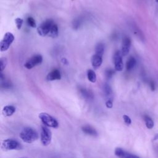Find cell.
Returning <instances> with one entry per match:
<instances>
[{"mask_svg": "<svg viewBox=\"0 0 158 158\" xmlns=\"http://www.w3.org/2000/svg\"><path fill=\"white\" fill-rule=\"evenodd\" d=\"M38 117L43 125L48 127L56 128L59 126V123L56 119L48 113L41 112L38 115Z\"/></svg>", "mask_w": 158, "mask_h": 158, "instance_id": "7a4b0ae2", "label": "cell"}, {"mask_svg": "<svg viewBox=\"0 0 158 158\" xmlns=\"http://www.w3.org/2000/svg\"><path fill=\"white\" fill-rule=\"evenodd\" d=\"M103 90H104V93L105 95L107 96H109L112 95V91L111 87L109 85H108L107 83H106L104 85Z\"/></svg>", "mask_w": 158, "mask_h": 158, "instance_id": "603a6c76", "label": "cell"}, {"mask_svg": "<svg viewBox=\"0 0 158 158\" xmlns=\"http://www.w3.org/2000/svg\"><path fill=\"white\" fill-rule=\"evenodd\" d=\"M144 120L145 121L146 126L148 129H151L154 127V122L152 118L148 115H144Z\"/></svg>", "mask_w": 158, "mask_h": 158, "instance_id": "44dd1931", "label": "cell"}, {"mask_svg": "<svg viewBox=\"0 0 158 158\" xmlns=\"http://www.w3.org/2000/svg\"><path fill=\"white\" fill-rule=\"evenodd\" d=\"M130 46H131V40L130 39V38L127 36L124 37L122 40V49H121V52L122 56H125L129 53Z\"/></svg>", "mask_w": 158, "mask_h": 158, "instance_id": "30bf717a", "label": "cell"}, {"mask_svg": "<svg viewBox=\"0 0 158 158\" xmlns=\"http://www.w3.org/2000/svg\"><path fill=\"white\" fill-rule=\"evenodd\" d=\"M19 158H27V157H19Z\"/></svg>", "mask_w": 158, "mask_h": 158, "instance_id": "836d02e7", "label": "cell"}, {"mask_svg": "<svg viewBox=\"0 0 158 158\" xmlns=\"http://www.w3.org/2000/svg\"><path fill=\"white\" fill-rule=\"evenodd\" d=\"M52 139V133L51 131L45 125L41 126V133H40V140L41 143L43 146L49 145Z\"/></svg>", "mask_w": 158, "mask_h": 158, "instance_id": "5b68a950", "label": "cell"}, {"mask_svg": "<svg viewBox=\"0 0 158 158\" xmlns=\"http://www.w3.org/2000/svg\"><path fill=\"white\" fill-rule=\"evenodd\" d=\"M1 148L5 151L20 150L22 149V146L18 141L15 139H6L2 142Z\"/></svg>", "mask_w": 158, "mask_h": 158, "instance_id": "3957f363", "label": "cell"}, {"mask_svg": "<svg viewBox=\"0 0 158 158\" xmlns=\"http://www.w3.org/2000/svg\"><path fill=\"white\" fill-rule=\"evenodd\" d=\"M123 121L127 125H129L131 123V120L130 118V117L127 115H123Z\"/></svg>", "mask_w": 158, "mask_h": 158, "instance_id": "f1b7e54d", "label": "cell"}, {"mask_svg": "<svg viewBox=\"0 0 158 158\" xmlns=\"http://www.w3.org/2000/svg\"><path fill=\"white\" fill-rule=\"evenodd\" d=\"M14 40V36L10 32H7L0 43V50L1 52L7 51Z\"/></svg>", "mask_w": 158, "mask_h": 158, "instance_id": "8992f818", "label": "cell"}, {"mask_svg": "<svg viewBox=\"0 0 158 158\" xmlns=\"http://www.w3.org/2000/svg\"><path fill=\"white\" fill-rule=\"evenodd\" d=\"M54 24V22L52 19L45 20L37 28L38 33L42 36H48Z\"/></svg>", "mask_w": 158, "mask_h": 158, "instance_id": "277c9868", "label": "cell"}, {"mask_svg": "<svg viewBox=\"0 0 158 158\" xmlns=\"http://www.w3.org/2000/svg\"><path fill=\"white\" fill-rule=\"evenodd\" d=\"M81 130L82 131L86 134V135H91V136H97L98 135V133L96 131V130L93 128L92 127L89 126V125H84L81 127Z\"/></svg>", "mask_w": 158, "mask_h": 158, "instance_id": "4fadbf2b", "label": "cell"}, {"mask_svg": "<svg viewBox=\"0 0 158 158\" xmlns=\"http://www.w3.org/2000/svg\"><path fill=\"white\" fill-rule=\"evenodd\" d=\"M114 73V71L112 69H107L106 70V77L107 79H110V78H112Z\"/></svg>", "mask_w": 158, "mask_h": 158, "instance_id": "83f0119b", "label": "cell"}, {"mask_svg": "<svg viewBox=\"0 0 158 158\" xmlns=\"http://www.w3.org/2000/svg\"><path fill=\"white\" fill-rule=\"evenodd\" d=\"M27 24L28 25V26L32 27V28H35L36 27V23H35V20H34V19L31 17H28L27 19Z\"/></svg>", "mask_w": 158, "mask_h": 158, "instance_id": "484cf974", "label": "cell"}, {"mask_svg": "<svg viewBox=\"0 0 158 158\" xmlns=\"http://www.w3.org/2000/svg\"><path fill=\"white\" fill-rule=\"evenodd\" d=\"M115 155L118 158H139L138 156L128 152L121 148H117L114 151Z\"/></svg>", "mask_w": 158, "mask_h": 158, "instance_id": "9c48e42d", "label": "cell"}, {"mask_svg": "<svg viewBox=\"0 0 158 158\" xmlns=\"http://www.w3.org/2000/svg\"><path fill=\"white\" fill-rule=\"evenodd\" d=\"M61 78V74L59 70L54 69L49 72L47 75V80L49 81L58 80Z\"/></svg>", "mask_w": 158, "mask_h": 158, "instance_id": "7c38bea8", "label": "cell"}, {"mask_svg": "<svg viewBox=\"0 0 158 158\" xmlns=\"http://www.w3.org/2000/svg\"><path fill=\"white\" fill-rule=\"evenodd\" d=\"M122 54L121 51H117L114 55V67L117 71H122L123 69V63L122 60Z\"/></svg>", "mask_w": 158, "mask_h": 158, "instance_id": "ba28073f", "label": "cell"}, {"mask_svg": "<svg viewBox=\"0 0 158 158\" xmlns=\"http://www.w3.org/2000/svg\"><path fill=\"white\" fill-rule=\"evenodd\" d=\"M106 106L107 108H109V109H111L113 107V102L111 99H109L106 101Z\"/></svg>", "mask_w": 158, "mask_h": 158, "instance_id": "f546056e", "label": "cell"}, {"mask_svg": "<svg viewBox=\"0 0 158 158\" xmlns=\"http://www.w3.org/2000/svg\"><path fill=\"white\" fill-rule=\"evenodd\" d=\"M72 1H73V0H72Z\"/></svg>", "mask_w": 158, "mask_h": 158, "instance_id": "e575fe53", "label": "cell"}, {"mask_svg": "<svg viewBox=\"0 0 158 158\" xmlns=\"http://www.w3.org/2000/svg\"><path fill=\"white\" fill-rule=\"evenodd\" d=\"M81 23L82 22H81V20L80 19L77 18V19H74L72 22V27H73V29H75V30L78 29L80 27Z\"/></svg>", "mask_w": 158, "mask_h": 158, "instance_id": "cb8c5ba5", "label": "cell"}, {"mask_svg": "<svg viewBox=\"0 0 158 158\" xmlns=\"http://www.w3.org/2000/svg\"><path fill=\"white\" fill-rule=\"evenodd\" d=\"M1 88H4V89H7V88H10L12 86L11 82L7 80L2 75V72L1 74Z\"/></svg>", "mask_w": 158, "mask_h": 158, "instance_id": "ac0fdd59", "label": "cell"}, {"mask_svg": "<svg viewBox=\"0 0 158 158\" xmlns=\"http://www.w3.org/2000/svg\"><path fill=\"white\" fill-rule=\"evenodd\" d=\"M136 64V60L135 57H130L127 61L126 63V69L127 71H130L135 66Z\"/></svg>", "mask_w": 158, "mask_h": 158, "instance_id": "e0dca14e", "label": "cell"}, {"mask_svg": "<svg viewBox=\"0 0 158 158\" xmlns=\"http://www.w3.org/2000/svg\"><path fill=\"white\" fill-rule=\"evenodd\" d=\"M104 52V45L102 43H98L95 48V53L99 54L101 56H103Z\"/></svg>", "mask_w": 158, "mask_h": 158, "instance_id": "7402d4cb", "label": "cell"}, {"mask_svg": "<svg viewBox=\"0 0 158 158\" xmlns=\"http://www.w3.org/2000/svg\"><path fill=\"white\" fill-rule=\"evenodd\" d=\"M149 86L151 88V89L152 91H154L155 89H156V85H155L154 82L152 80H150L149 82Z\"/></svg>", "mask_w": 158, "mask_h": 158, "instance_id": "4dcf8cb0", "label": "cell"}, {"mask_svg": "<svg viewBox=\"0 0 158 158\" xmlns=\"http://www.w3.org/2000/svg\"><path fill=\"white\" fill-rule=\"evenodd\" d=\"M80 93H81V94L82 95V96L88 100H91L93 99L94 98V95L93 94V93L91 91H90L89 90L84 88H80Z\"/></svg>", "mask_w": 158, "mask_h": 158, "instance_id": "9a60e30c", "label": "cell"}, {"mask_svg": "<svg viewBox=\"0 0 158 158\" xmlns=\"http://www.w3.org/2000/svg\"><path fill=\"white\" fill-rule=\"evenodd\" d=\"M158 139V133H157V134L154 136L153 140H156V139Z\"/></svg>", "mask_w": 158, "mask_h": 158, "instance_id": "1f68e13d", "label": "cell"}, {"mask_svg": "<svg viewBox=\"0 0 158 158\" xmlns=\"http://www.w3.org/2000/svg\"><path fill=\"white\" fill-rule=\"evenodd\" d=\"M59 35V30H58V27L56 23H54V24L52 25L51 31L48 34V36L51 37V38H56Z\"/></svg>", "mask_w": 158, "mask_h": 158, "instance_id": "d6986e66", "label": "cell"}, {"mask_svg": "<svg viewBox=\"0 0 158 158\" xmlns=\"http://www.w3.org/2000/svg\"><path fill=\"white\" fill-rule=\"evenodd\" d=\"M7 63V60L6 57H1L0 59V68H1V72L6 68Z\"/></svg>", "mask_w": 158, "mask_h": 158, "instance_id": "d4e9b609", "label": "cell"}, {"mask_svg": "<svg viewBox=\"0 0 158 158\" xmlns=\"http://www.w3.org/2000/svg\"><path fill=\"white\" fill-rule=\"evenodd\" d=\"M15 112V107L13 106H10V105L6 106L2 109V114H4V115L7 117L11 116L12 115H13V114H14Z\"/></svg>", "mask_w": 158, "mask_h": 158, "instance_id": "5bb4252c", "label": "cell"}, {"mask_svg": "<svg viewBox=\"0 0 158 158\" xmlns=\"http://www.w3.org/2000/svg\"><path fill=\"white\" fill-rule=\"evenodd\" d=\"M87 77H88V80L89 81H91V83H94L96 81V75L95 72L91 69L88 70Z\"/></svg>", "mask_w": 158, "mask_h": 158, "instance_id": "ffe728a7", "label": "cell"}, {"mask_svg": "<svg viewBox=\"0 0 158 158\" xmlns=\"http://www.w3.org/2000/svg\"><path fill=\"white\" fill-rule=\"evenodd\" d=\"M19 136L23 142L30 144L38 138V134L33 128L27 127L22 129Z\"/></svg>", "mask_w": 158, "mask_h": 158, "instance_id": "6da1fadb", "label": "cell"}, {"mask_svg": "<svg viewBox=\"0 0 158 158\" xmlns=\"http://www.w3.org/2000/svg\"><path fill=\"white\" fill-rule=\"evenodd\" d=\"M23 20L22 19H20V18L15 19V23L16 24V26H17L18 30H20L21 28V27L22 26V24H23Z\"/></svg>", "mask_w": 158, "mask_h": 158, "instance_id": "4316f807", "label": "cell"}, {"mask_svg": "<svg viewBox=\"0 0 158 158\" xmlns=\"http://www.w3.org/2000/svg\"><path fill=\"white\" fill-rule=\"evenodd\" d=\"M43 57L40 54H36L30 58L24 64V67L28 69H31L34 67L42 63Z\"/></svg>", "mask_w": 158, "mask_h": 158, "instance_id": "52a82bcc", "label": "cell"}, {"mask_svg": "<svg viewBox=\"0 0 158 158\" xmlns=\"http://www.w3.org/2000/svg\"><path fill=\"white\" fill-rule=\"evenodd\" d=\"M131 28H132V31L133 33L142 41H144V36L143 35V33H142V31L135 25H132L131 26Z\"/></svg>", "mask_w": 158, "mask_h": 158, "instance_id": "2e32d148", "label": "cell"}, {"mask_svg": "<svg viewBox=\"0 0 158 158\" xmlns=\"http://www.w3.org/2000/svg\"><path fill=\"white\" fill-rule=\"evenodd\" d=\"M156 149H157V152H158V146L157 147V148H156Z\"/></svg>", "mask_w": 158, "mask_h": 158, "instance_id": "d6a6232c", "label": "cell"}, {"mask_svg": "<svg viewBox=\"0 0 158 158\" xmlns=\"http://www.w3.org/2000/svg\"><path fill=\"white\" fill-rule=\"evenodd\" d=\"M102 56L98 54H94L91 58V63L93 67L95 69H98L102 64Z\"/></svg>", "mask_w": 158, "mask_h": 158, "instance_id": "8fae6325", "label": "cell"}]
</instances>
